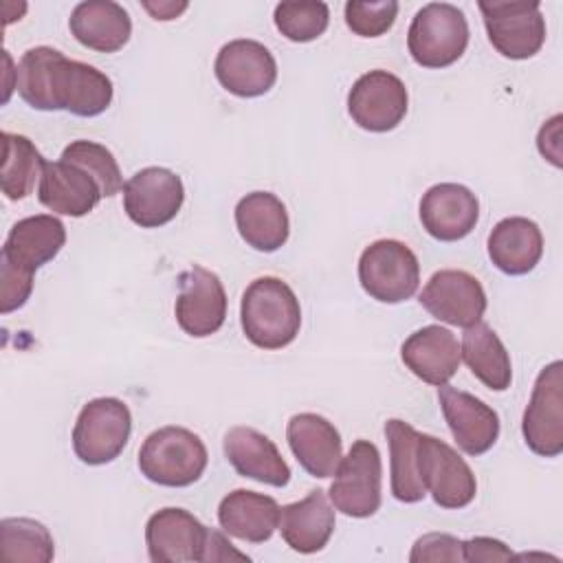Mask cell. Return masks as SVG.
Wrapping results in <instances>:
<instances>
[{
  "label": "cell",
  "instance_id": "obj_1",
  "mask_svg": "<svg viewBox=\"0 0 563 563\" xmlns=\"http://www.w3.org/2000/svg\"><path fill=\"white\" fill-rule=\"evenodd\" d=\"M15 90L35 110L99 117L112 103V81L99 68L66 57L53 46L29 48L15 66Z\"/></svg>",
  "mask_w": 563,
  "mask_h": 563
},
{
  "label": "cell",
  "instance_id": "obj_2",
  "mask_svg": "<svg viewBox=\"0 0 563 563\" xmlns=\"http://www.w3.org/2000/svg\"><path fill=\"white\" fill-rule=\"evenodd\" d=\"M240 323L244 336L260 350L290 345L301 328V306L292 288L279 277H257L242 292Z\"/></svg>",
  "mask_w": 563,
  "mask_h": 563
},
{
  "label": "cell",
  "instance_id": "obj_3",
  "mask_svg": "<svg viewBox=\"0 0 563 563\" xmlns=\"http://www.w3.org/2000/svg\"><path fill=\"white\" fill-rule=\"evenodd\" d=\"M207 462L209 453L200 435L176 424L152 431L139 449L141 475L167 488L196 484L202 477Z\"/></svg>",
  "mask_w": 563,
  "mask_h": 563
},
{
  "label": "cell",
  "instance_id": "obj_4",
  "mask_svg": "<svg viewBox=\"0 0 563 563\" xmlns=\"http://www.w3.org/2000/svg\"><path fill=\"white\" fill-rule=\"evenodd\" d=\"M468 22L462 9L449 2H429L416 11L407 48L411 59L422 68H446L455 64L468 46Z\"/></svg>",
  "mask_w": 563,
  "mask_h": 563
},
{
  "label": "cell",
  "instance_id": "obj_5",
  "mask_svg": "<svg viewBox=\"0 0 563 563\" xmlns=\"http://www.w3.org/2000/svg\"><path fill=\"white\" fill-rule=\"evenodd\" d=\"M132 433L130 407L114 396L88 400L73 427V451L79 462L101 466L114 462Z\"/></svg>",
  "mask_w": 563,
  "mask_h": 563
},
{
  "label": "cell",
  "instance_id": "obj_6",
  "mask_svg": "<svg viewBox=\"0 0 563 563\" xmlns=\"http://www.w3.org/2000/svg\"><path fill=\"white\" fill-rule=\"evenodd\" d=\"M358 282L380 303L407 301L420 284L418 257L400 240H376L358 257Z\"/></svg>",
  "mask_w": 563,
  "mask_h": 563
},
{
  "label": "cell",
  "instance_id": "obj_7",
  "mask_svg": "<svg viewBox=\"0 0 563 563\" xmlns=\"http://www.w3.org/2000/svg\"><path fill=\"white\" fill-rule=\"evenodd\" d=\"M383 482V462L374 442L356 440L352 442L347 455L341 457L334 479L330 484L328 497L334 510L345 517L365 519L376 515L380 508Z\"/></svg>",
  "mask_w": 563,
  "mask_h": 563
},
{
  "label": "cell",
  "instance_id": "obj_8",
  "mask_svg": "<svg viewBox=\"0 0 563 563\" xmlns=\"http://www.w3.org/2000/svg\"><path fill=\"white\" fill-rule=\"evenodd\" d=\"M418 473L424 490L435 506L457 510L466 508L477 493V479L466 460L444 440L420 433L418 438Z\"/></svg>",
  "mask_w": 563,
  "mask_h": 563
},
{
  "label": "cell",
  "instance_id": "obj_9",
  "mask_svg": "<svg viewBox=\"0 0 563 563\" xmlns=\"http://www.w3.org/2000/svg\"><path fill=\"white\" fill-rule=\"evenodd\" d=\"M488 42L506 59H530L545 44L541 2H479Z\"/></svg>",
  "mask_w": 563,
  "mask_h": 563
},
{
  "label": "cell",
  "instance_id": "obj_10",
  "mask_svg": "<svg viewBox=\"0 0 563 563\" xmlns=\"http://www.w3.org/2000/svg\"><path fill=\"white\" fill-rule=\"evenodd\" d=\"M526 446L541 457L563 453V363H548L532 387L521 418Z\"/></svg>",
  "mask_w": 563,
  "mask_h": 563
},
{
  "label": "cell",
  "instance_id": "obj_11",
  "mask_svg": "<svg viewBox=\"0 0 563 563\" xmlns=\"http://www.w3.org/2000/svg\"><path fill=\"white\" fill-rule=\"evenodd\" d=\"M213 530L185 508H161L145 523V545L154 563H207Z\"/></svg>",
  "mask_w": 563,
  "mask_h": 563
},
{
  "label": "cell",
  "instance_id": "obj_12",
  "mask_svg": "<svg viewBox=\"0 0 563 563\" xmlns=\"http://www.w3.org/2000/svg\"><path fill=\"white\" fill-rule=\"evenodd\" d=\"M409 108V92L400 77L389 70H369L361 75L347 92V112L352 121L367 132H389L400 125Z\"/></svg>",
  "mask_w": 563,
  "mask_h": 563
},
{
  "label": "cell",
  "instance_id": "obj_13",
  "mask_svg": "<svg viewBox=\"0 0 563 563\" xmlns=\"http://www.w3.org/2000/svg\"><path fill=\"white\" fill-rule=\"evenodd\" d=\"M185 202L180 176L167 167H143L123 185V211L141 229L172 222Z\"/></svg>",
  "mask_w": 563,
  "mask_h": 563
},
{
  "label": "cell",
  "instance_id": "obj_14",
  "mask_svg": "<svg viewBox=\"0 0 563 563\" xmlns=\"http://www.w3.org/2000/svg\"><path fill=\"white\" fill-rule=\"evenodd\" d=\"M174 314L180 330L194 339L216 334L227 319V292L220 277L200 264L183 271Z\"/></svg>",
  "mask_w": 563,
  "mask_h": 563
},
{
  "label": "cell",
  "instance_id": "obj_15",
  "mask_svg": "<svg viewBox=\"0 0 563 563\" xmlns=\"http://www.w3.org/2000/svg\"><path fill=\"white\" fill-rule=\"evenodd\" d=\"M418 301L431 317L457 328H471L482 321L488 306L479 279L457 268L435 271Z\"/></svg>",
  "mask_w": 563,
  "mask_h": 563
},
{
  "label": "cell",
  "instance_id": "obj_16",
  "mask_svg": "<svg viewBox=\"0 0 563 563\" xmlns=\"http://www.w3.org/2000/svg\"><path fill=\"white\" fill-rule=\"evenodd\" d=\"M213 73L220 86L242 99L266 95L277 81V62L273 53L257 40L227 42L213 62Z\"/></svg>",
  "mask_w": 563,
  "mask_h": 563
},
{
  "label": "cell",
  "instance_id": "obj_17",
  "mask_svg": "<svg viewBox=\"0 0 563 563\" xmlns=\"http://www.w3.org/2000/svg\"><path fill=\"white\" fill-rule=\"evenodd\" d=\"M438 400L455 444L466 455H484L495 446L499 438V416L490 405L449 383L438 387Z\"/></svg>",
  "mask_w": 563,
  "mask_h": 563
},
{
  "label": "cell",
  "instance_id": "obj_18",
  "mask_svg": "<svg viewBox=\"0 0 563 563\" xmlns=\"http://www.w3.org/2000/svg\"><path fill=\"white\" fill-rule=\"evenodd\" d=\"M422 229L440 242L464 240L479 220L477 196L460 183H438L420 198Z\"/></svg>",
  "mask_w": 563,
  "mask_h": 563
},
{
  "label": "cell",
  "instance_id": "obj_19",
  "mask_svg": "<svg viewBox=\"0 0 563 563\" xmlns=\"http://www.w3.org/2000/svg\"><path fill=\"white\" fill-rule=\"evenodd\" d=\"M103 198L99 180L79 163L59 158L44 165L37 183V200L59 216L84 218Z\"/></svg>",
  "mask_w": 563,
  "mask_h": 563
},
{
  "label": "cell",
  "instance_id": "obj_20",
  "mask_svg": "<svg viewBox=\"0 0 563 563\" xmlns=\"http://www.w3.org/2000/svg\"><path fill=\"white\" fill-rule=\"evenodd\" d=\"M288 446L299 466L319 479L332 477L341 457L343 444L339 429L319 413H295L286 424Z\"/></svg>",
  "mask_w": 563,
  "mask_h": 563
},
{
  "label": "cell",
  "instance_id": "obj_21",
  "mask_svg": "<svg viewBox=\"0 0 563 563\" xmlns=\"http://www.w3.org/2000/svg\"><path fill=\"white\" fill-rule=\"evenodd\" d=\"M224 457L238 475L284 488L290 482V466L275 442L253 427H231L222 440Z\"/></svg>",
  "mask_w": 563,
  "mask_h": 563
},
{
  "label": "cell",
  "instance_id": "obj_22",
  "mask_svg": "<svg viewBox=\"0 0 563 563\" xmlns=\"http://www.w3.org/2000/svg\"><path fill=\"white\" fill-rule=\"evenodd\" d=\"M400 358L416 378L433 387L446 385L462 361L455 334L442 325H424L411 332L400 345Z\"/></svg>",
  "mask_w": 563,
  "mask_h": 563
},
{
  "label": "cell",
  "instance_id": "obj_23",
  "mask_svg": "<svg viewBox=\"0 0 563 563\" xmlns=\"http://www.w3.org/2000/svg\"><path fill=\"white\" fill-rule=\"evenodd\" d=\"M486 249L493 266L504 275H528L541 262L543 233L534 220L510 216L493 227Z\"/></svg>",
  "mask_w": 563,
  "mask_h": 563
},
{
  "label": "cell",
  "instance_id": "obj_24",
  "mask_svg": "<svg viewBox=\"0 0 563 563\" xmlns=\"http://www.w3.org/2000/svg\"><path fill=\"white\" fill-rule=\"evenodd\" d=\"M233 216L240 238L260 253H275L288 242L290 220L286 205L271 191L242 196Z\"/></svg>",
  "mask_w": 563,
  "mask_h": 563
},
{
  "label": "cell",
  "instance_id": "obj_25",
  "mask_svg": "<svg viewBox=\"0 0 563 563\" xmlns=\"http://www.w3.org/2000/svg\"><path fill=\"white\" fill-rule=\"evenodd\" d=\"M334 508L321 488L279 510V532L286 545L299 554L321 552L334 532Z\"/></svg>",
  "mask_w": 563,
  "mask_h": 563
},
{
  "label": "cell",
  "instance_id": "obj_26",
  "mask_svg": "<svg viewBox=\"0 0 563 563\" xmlns=\"http://www.w3.org/2000/svg\"><path fill=\"white\" fill-rule=\"evenodd\" d=\"M279 510L282 506L271 495L235 488L220 499L218 523L233 539L264 543L279 526Z\"/></svg>",
  "mask_w": 563,
  "mask_h": 563
},
{
  "label": "cell",
  "instance_id": "obj_27",
  "mask_svg": "<svg viewBox=\"0 0 563 563\" xmlns=\"http://www.w3.org/2000/svg\"><path fill=\"white\" fill-rule=\"evenodd\" d=\"M68 29L81 46L97 53H117L132 35V20L119 2L86 0L73 9Z\"/></svg>",
  "mask_w": 563,
  "mask_h": 563
},
{
  "label": "cell",
  "instance_id": "obj_28",
  "mask_svg": "<svg viewBox=\"0 0 563 563\" xmlns=\"http://www.w3.org/2000/svg\"><path fill=\"white\" fill-rule=\"evenodd\" d=\"M64 244L66 227L62 224V220L48 213L29 216L11 227L0 257L29 273H35L37 268L48 264Z\"/></svg>",
  "mask_w": 563,
  "mask_h": 563
},
{
  "label": "cell",
  "instance_id": "obj_29",
  "mask_svg": "<svg viewBox=\"0 0 563 563\" xmlns=\"http://www.w3.org/2000/svg\"><path fill=\"white\" fill-rule=\"evenodd\" d=\"M460 356L473 372V376L493 391H506L512 380V363L506 345L497 336V332L477 321L471 328H464Z\"/></svg>",
  "mask_w": 563,
  "mask_h": 563
},
{
  "label": "cell",
  "instance_id": "obj_30",
  "mask_svg": "<svg viewBox=\"0 0 563 563\" xmlns=\"http://www.w3.org/2000/svg\"><path fill=\"white\" fill-rule=\"evenodd\" d=\"M385 438L389 444V486L394 499L402 504L422 501L427 490L418 473L420 431L400 418H389L385 422Z\"/></svg>",
  "mask_w": 563,
  "mask_h": 563
},
{
  "label": "cell",
  "instance_id": "obj_31",
  "mask_svg": "<svg viewBox=\"0 0 563 563\" xmlns=\"http://www.w3.org/2000/svg\"><path fill=\"white\" fill-rule=\"evenodd\" d=\"M2 150H4L2 169H0L2 194L13 202L24 200L33 191L35 180L42 178L46 161L29 136L13 134L7 130L2 132Z\"/></svg>",
  "mask_w": 563,
  "mask_h": 563
},
{
  "label": "cell",
  "instance_id": "obj_32",
  "mask_svg": "<svg viewBox=\"0 0 563 563\" xmlns=\"http://www.w3.org/2000/svg\"><path fill=\"white\" fill-rule=\"evenodd\" d=\"M0 554L13 563H48L55 556V543L44 523L7 517L0 521Z\"/></svg>",
  "mask_w": 563,
  "mask_h": 563
},
{
  "label": "cell",
  "instance_id": "obj_33",
  "mask_svg": "<svg viewBox=\"0 0 563 563\" xmlns=\"http://www.w3.org/2000/svg\"><path fill=\"white\" fill-rule=\"evenodd\" d=\"M277 31L297 44L321 37L330 24V9L321 0L279 2L273 13Z\"/></svg>",
  "mask_w": 563,
  "mask_h": 563
},
{
  "label": "cell",
  "instance_id": "obj_34",
  "mask_svg": "<svg viewBox=\"0 0 563 563\" xmlns=\"http://www.w3.org/2000/svg\"><path fill=\"white\" fill-rule=\"evenodd\" d=\"M59 158H66V161H73V163H79L81 167H86L99 180L103 198L117 196L125 185L114 154L101 143L77 139L64 147Z\"/></svg>",
  "mask_w": 563,
  "mask_h": 563
},
{
  "label": "cell",
  "instance_id": "obj_35",
  "mask_svg": "<svg viewBox=\"0 0 563 563\" xmlns=\"http://www.w3.org/2000/svg\"><path fill=\"white\" fill-rule=\"evenodd\" d=\"M347 29L358 37H380L385 35L398 15V2L380 0V2H358L350 0L343 9Z\"/></svg>",
  "mask_w": 563,
  "mask_h": 563
},
{
  "label": "cell",
  "instance_id": "obj_36",
  "mask_svg": "<svg viewBox=\"0 0 563 563\" xmlns=\"http://www.w3.org/2000/svg\"><path fill=\"white\" fill-rule=\"evenodd\" d=\"M33 292V273L0 257V312L9 314L22 308Z\"/></svg>",
  "mask_w": 563,
  "mask_h": 563
},
{
  "label": "cell",
  "instance_id": "obj_37",
  "mask_svg": "<svg viewBox=\"0 0 563 563\" xmlns=\"http://www.w3.org/2000/svg\"><path fill=\"white\" fill-rule=\"evenodd\" d=\"M411 563H427V561H464V552H462V541L453 534L446 532H429L422 534L420 539H416L411 554H409Z\"/></svg>",
  "mask_w": 563,
  "mask_h": 563
},
{
  "label": "cell",
  "instance_id": "obj_38",
  "mask_svg": "<svg viewBox=\"0 0 563 563\" xmlns=\"http://www.w3.org/2000/svg\"><path fill=\"white\" fill-rule=\"evenodd\" d=\"M464 561L468 563H490V561H510L515 559L512 550L493 537H473L468 541H462Z\"/></svg>",
  "mask_w": 563,
  "mask_h": 563
},
{
  "label": "cell",
  "instance_id": "obj_39",
  "mask_svg": "<svg viewBox=\"0 0 563 563\" xmlns=\"http://www.w3.org/2000/svg\"><path fill=\"white\" fill-rule=\"evenodd\" d=\"M561 132V130H559ZM559 132H554V136H550V128H548V121L541 125V130H539V136L537 139H548V145H543V147H539V152H541V156H545L548 161H552V165H556V167H561V143H559Z\"/></svg>",
  "mask_w": 563,
  "mask_h": 563
},
{
  "label": "cell",
  "instance_id": "obj_40",
  "mask_svg": "<svg viewBox=\"0 0 563 563\" xmlns=\"http://www.w3.org/2000/svg\"><path fill=\"white\" fill-rule=\"evenodd\" d=\"M143 7L152 13L154 20H174L178 18L189 4L187 2H158V4H152V2H143Z\"/></svg>",
  "mask_w": 563,
  "mask_h": 563
}]
</instances>
